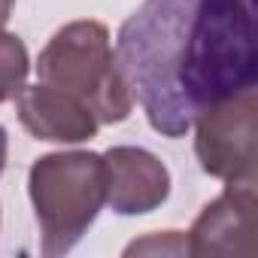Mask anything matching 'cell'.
I'll list each match as a JSON object with an SVG mask.
<instances>
[{"instance_id": "10", "label": "cell", "mask_w": 258, "mask_h": 258, "mask_svg": "<svg viewBox=\"0 0 258 258\" xmlns=\"http://www.w3.org/2000/svg\"><path fill=\"white\" fill-rule=\"evenodd\" d=\"M7 155H10V137H7V127L0 124V173L7 167Z\"/></svg>"}, {"instance_id": "1", "label": "cell", "mask_w": 258, "mask_h": 258, "mask_svg": "<svg viewBox=\"0 0 258 258\" xmlns=\"http://www.w3.org/2000/svg\"><path fill=\"white\" fill-rule=\"evenodd\" d=\"M255 0H143L118 31L115 61L158 134L258 85Z\"/></svg>"}, {"instance_id": "9", "label": "cell", "mask_w": 258, "mask_h": 258, "mask_svg": "<svg viewBox=\"0 0 258 258\" xmlns=\"http://www.w3.org/2000/svg\"><path fill=\"white\" fill-rule=\"evenodd\" d=\"M124 255H188L185 231H152L143 240H134Z\"/></svg>"}, {"instance_id": "11", "label": "cell", "mask_w": 258, "mask_h": 258, "mask_svg": "<svg viewBox=\"0 0 258 258\" xmlns=\"http://www.w3.org/2000/svg\"><path fill=\"white\" fill-rule=\"evenodd\" d=\"M13 4H16V0H0V31L7 28V22L13 16Z\"/></svg>"}, {"instance_id": "6", "label": "cell", "mask_w": 258, "mask_h": 258, "mask_svg": "<svg viewBox=\"0 0 258 258\" xmlns=\"http://www.w3.org/2000/svg\"><path fill=\"white\" fill-rule=\"evenodd\" d=\"M106 204L118 216H146L170 198V170L140 146H112L103 152Z\"/></svg>"}, {"instance_id": "8", "label": "cell", "mask_w": 258, "mask_h": 258, "mask_svg": "<svg viewBox=\"0 0 258 258\" xmlns=\"http://www.w3.org/2000/svg\"><path fill=\"white\" fill-rule=\"evenodd\" d=\"M28 73H31L28 46L22 43V37L0 31V103L16 100V94L28 85Z\"/></svg>"}, {"instance_id": "7", "label": "cell", "mask_w": 258, "mask_h": 258, "mask_svg": "<svg viewBox=\"0 0 258 258\" xmlns=\"http://www.w3.org/2000/svg\"><path fill=\"white\" fill-rule=\"evenodd\" d=\"M16 109L25 131L46 143H88L97 137L100 127L94 112L79 97L49 82L25 85L16 94Z\"/></svg>"}, {"instance_id": "2", "label": "cell", "mask_w": 258, "mask_h": 258, "mask_svg": "<svg viewBox=\"0 0 258 258\" xmlns=\"http://www.w3.org/2000/svg\"><path fill=\"white\" fill-rule=\"evenodd\" d=\"M37 76L79 97L100 124H118L134 109V94L115 61L109 31L94 19L58 28L37 58Z\"/></svg>"}, {"instance_id": "4", "label": "cell", "mask_w": 258, "mask_h": 258, "mask_svg": "<svg viewBox=\"0 0 258 258\" xmlns=\"http://www.w3.org/2000/svg\"><path fill=\"white\" fill-rule=\"evenodd\" d=\"M195 155L201 170L216 179H255L258 94L246 88L234 97L204 106L195 121Z\"/></svg>"}, {"instance_id": "3", "label": "cell", "mask_w": 258, "mask_h": 258, "mask_svg": "<svg viewBox=\"0 0 258 258\" xmlns=\"http://www.w3.org/2000/svg\"><path fill=\"white\" fill-rule=\"evenodd\" d=\"M28 195L40 222L43 255L70 252L106 204L103 155L73 149L37 158L28 173Z\"/></svg>"}, {"instance_id": "5", "label": "cell", "mask_w": 258, "mask_h": 258, "mask_svg": "<svg viewBox=\"0 0 258 258\" xmlns=\"http://www.w3.org/2000/svg\"><path fill=\"white\" fill-rule=\"evenodd\" d=\"M188 255H255V179H231L195 219Z\"/></svg>"}]
</instances>
